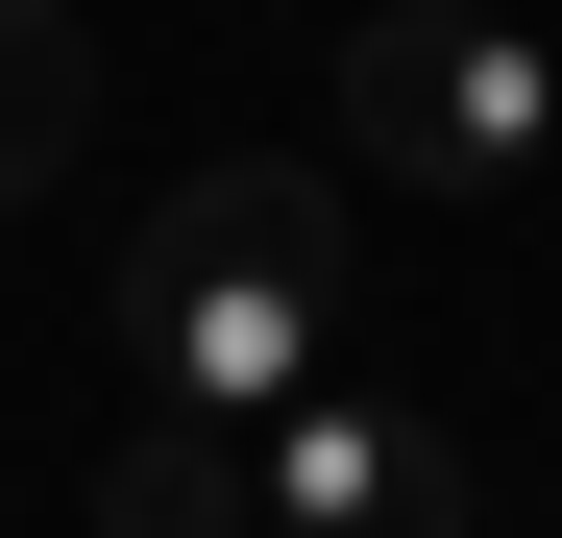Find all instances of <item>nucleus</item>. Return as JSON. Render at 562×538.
Wrapping results in <instances>:
<instances>
[{
  "label": "nucleus",
  "mask_w": 562,
  "mask_h": 538,
  "mask_svg": "<svg viewBox=\"0 0 562 538\" xmlns=\"http://www.w3.org/2000/svg\"><path fill=\"white\" fill-rule=\"evenodd\" d=\"M318 318H342V197H318L294 147L196 171V197L123 245V392H147V416L269 440V416L318 392Z\"/></svg>",
  "instance_id": "nucleus-1"
},
{
  "label": "nucleus",
  "mask_w": 562,
  "mask_h": 538,
  "mask_svg": "<svg viewBox=\"0 0 562 538\" xmlns=\"http://www.w3.org/2000/svg\"><path fill=\"white\" fill-rule=\"evenodd\" d=\"M342 123H367V171H416V197H490V171H538L562 74L514 49V0H392V25L342 49Z\"/></svg>",
  "instance_id": "nucleus-2"
},
{
  "label": "nucleus",
  "mask_w": 562,
  "mask_h": 538,
  "mask_svg": "<svg viewBox=\"0 0 562 538\" xmlns=\"http://www.w3.org/2000/svg\"><path fill=\"white\" fill-rule=\"evenodd\" d=\"M245 490H269V538H464V514H490V440H464L440 392H294V416H269L245 440Z\"/></svg>",
  "instance_id": "nucleus-3"
},
{
  "label": "nucleus",
  "mask_w": 562,
  "mask_h": 538,
  "mask_svg": "<svg viewBox=\"0 0 562 538\" xmlns=\"http://www.w3.org/2000/svg\"><path fill=\"white\" fill-rule=\"evenodd\" d=\"M99 538H269V490H245L221 416H147V392H123V440H99Z\"/></svg>",
  "instance_id": "nucleus-4"
},
{
  "label": "nucleus",
  "mask_w": 562,
  "mask_h": 538,
  "mask_svg": "<svg viewBox=\"0 0 562 538\" xmlns=\"http://www.w3.org/2000/svg\"><path fill=\"white\" fill-rule=\"evenodd\" d=\"M74 147H99V49H74L49 0H0V221H25Z\"/></svg>",
  "instance_id": "nucleus-5"
}]
</instances>
